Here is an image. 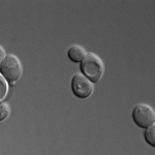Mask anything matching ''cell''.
Segmentation results:
<instances>
[{"label": "cell", "instance_id": "cell-1", "mask_svg": "<svg viewBox=\"0 0 155 155\" xmlns=\"http://www.w3.org/2000/svg\"><path fill=\"white\" fill-rule=\"evenodd\" d=\"M80 68L82 72L91 83H96L104 74V66L102 60L94 53H87L80 62Z\"/></svg>", "mask_w": 155, "mask_h": 155}, {"label": "cell", "instance_id": "cell-2", "mask_svg": "<svg viewBox=\"0 0 155 155\" xmlns=\"http://www.w3.org/2000/svg\"><path fill=\"white\" fill-rule=\"evenodd\" d=\"M23 71L20 59L14 54L5 55L1 65H0V74L9 84H15L20 79Z\"/></svg>", "mask_w": 155, "mask_h": 155}, {"label": "cell", "instance_id": "cell-3", "mask_svg": "<svg viewBox=\"0 0 155 155\" xmlns=\"http://www.w3.org/2000/svg\"><path fill=\"white\" fill-rule=\"evenodd\" d=\"M131 117L134 123L141 128H147L153 125L155 122L154 110L146 104H137L132 110Z\"/></svg>", "mask_w": 155, "mask_h": 155}, {"label": "cell", "instance_id": "cell-4", "mask_svg": "<svg viewBox=\"0 0 155 155\" xmlns=\"http://www.w3.org/2000/svg\"><path fill=\"white\" fill-rule=\"evenodd\" d=\"M93 83L83 74H76L71 79V91L79 98H87L93 92Z\"/></svg>", "mask_w": 155, "mask_h": 155}, {"label": "cell", "instance_id": "cell-5", "mask_svg": "<svg viewBox=\"0 0 155 155\" xmlns=\"http://www.w3.org/2000/svg\"><path fill=\"white\" fill-rule=\"evenodd\" d=\"M87 54V52L85 51V49L80 45H74L67 51V55L68 58L71 60L72 62H81L82 59L85 57V55Z\"/></svg>", "mask_w": 155, "mask_h": 155}, {"label": "cell", "instance_id": "cell-6", "mask_svg": "<svg viewBox=\"0 0 155 155\" xmlns=\"http://www.w3.org/2000/svg\"><path fill=\"white\" fill-rule=\"evenodd\" d=\"M144 137L146 142L150 146L155 147V126L154 124L149 127H147L146 130L144 132Z\"/></svg>", "mask_w": 155, "mask_h": 155}, {"label": "cell", "instance_id": "cell-7", "mask_svg": "<svg viewBox=\"0 0 155 155\" xmlns=\"http://www.w3.org/2000/svg\"><path fill=\"white\" fill-rule=\"evenodd\" d=\"M8 93V84L4 80V78L0 74V102L3 101Z\"/></svg>", "mask_w": 155, "mask_h": 155}, {"label": "cell", "instance_id": "cell-8", "mask_svg": "<svg viewBox=\"0 0 155 155\" xmlns=\"http://www.w3.org/2000/svg\"><path fill=\"white\" fill-rule=\"evenodd\" d=\"M9 113H11V109H9L8 104L5 102H0V122L7 118Z\"/></svg>", "mask_w": 155, "mask_h": 155}, {"label": "cell", "instance_id": "cell-9", "mask_svg": "<svg viewBox=\"0 0 155 155\" xmlns=\"http://www.w3.org/2000/svg\"><path fill=\"white\" fill-rule=\"evenodd\" d=\"M4 57H5V51H4V49L2 48L1 46H0V65H1L2 61H3Z\"/></svg>", "mask_w": 155, "mask_h": 155}]
</instances>
